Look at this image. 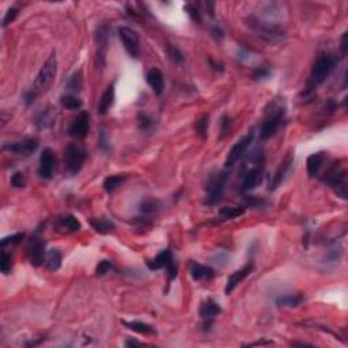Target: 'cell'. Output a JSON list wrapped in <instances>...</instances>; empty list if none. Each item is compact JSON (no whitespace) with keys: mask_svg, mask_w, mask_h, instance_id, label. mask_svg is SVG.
Instances as JSON below:
<instances>
[{"mask_svg":"<svg viewBox=\"0 0 348 348\" xmlns=\"http://www.w3.org/2000/svg\"><path fill=\"white\" fill-rule=\"evenodd\" d=\"M336 63H338V59H336V56L331 55V53H323V55H320L317 57V60L313 64L310 77L307 79L306 88L303 90V95L305 97L312 95L313 92L317 90V87L327 81L328 77L335 70Z\"/></svg>","mask_w":348,"mask_h":348,"instance_id":"1","label":"cell"},{"mask_svg":"<svg viewBox=\"0 0 348 348\" xmlns=\"http://www.w3.org/2000/svg\"><path fill=\"white\" fill-rule=\"evenodd\" d=\"M252 168L246 170L242 184H241V192H251L256 189L257 186H260L264 181L265 170H264V155L262 151H255L252 154L251 158Z\"/></svg>","mask_w":348,"mask_h":348,"instance_id":"2","label":"cell"},{"mask_svg":"<svg viewBox=\"0 0 348 348\" xmlns=\"http://www.w3.org/2000/svg\"><path fill=\"white\" fill-rule=\"evenodd\" d=\"M286 117V108L280 103L275 101L271 103V108L266 109L265 118L262 121V125L260 128V139L266 140L275 136L277 129L280 128L283 120Z\"/></svg>","mask_w":348,"mask_h":348,"instance_id":"3","label":"cell"},{"mask_svg":"<svg viewBox=\"0 0 348 348\" xmlns=\"http://www.w3.org/2000/svg\"><path fill=\"white\" fill-rule=\"evenodd\" d=\"M248 25H249L252 30L256 31L257 36L268 42H280L286 36V33L280 26L261 21V19L255 18V16H251L248 19Z\"/></svg>","mask_w":348,"mask_h":348,"instance_id":"4","label":"cell"},{"mask_svg":"<svg viewBox=\"0 0 348 348\" xmlns=\"http://www.w3.org/2000/svg\"><path fill=\"white\" fill-rule=\"evenodd\" d=\"M227 179H229V174L226 172H220V173L214 174L212 177H210L207 186H205L204 204L215 205L222 201Z\"/></svg>","mask_w":348,"mask_h":348,"instance_id":"5","label":"cell"},{"mask_svg":"<svg viewBox=\"0 0 348 348\" xmlns=\"http://www.w3.org/2000/svg\"><path fill=\"white\" fill-rule=\"evenodd\" d=\"M324 181L335 190L336 195L340 196L342 199L347 200V172L340 165L335 162L328 169L327 174L324 177Z\"/></svg>","mask_w":348,"mask_h":348,"instance_id":"6","label":"cell"},{"mask_svg":"<svg viewBox=\"0 0 348 348\" xmlns=\"http://www.w3.org/2000/svg\"><path fill=\"white\" fill-rule=\"evenodd\" d=\"M57 74V57L56 52H52V55L48 57V60L44 63V66L41 67V70L38 72V75L36 78V82L33 88L37 92L45 91L48 87L51 86L52 82L55 81Z\"/></svg>","mask_w":348,"mask_h":348,"instance_id":"7","label":"cell"},{"mask_svg":"<svg viewBox=\"0 0 348 348\" xmlns=\"http://www.w3.org/2000/svg\"><path fill=\"white\" fill-rule=\"evenodd\" d=\"M86 161V151L78 144H68L64 151V166L71 175H77L82 170Z\"/></svg>","mask_w":348,"mask_h":348,"instance_id":"8","label":"cell"},{"mask_svg":"<svg viewBox=\"0 0 348 348\" xmlns=\"http://www.w3.org/2000/svg\"><path fill=\"white\" fill-rule=\"evenodd\" d=\"M26 255H27V259L33 266H41L45 262V241L38 233H34L31 236L30 241L27 244Z\"/></svg>","mask_w":348,"mask_h":348,"instance_id":"9","label":"cell"},{"mask_svg":"<svg viewBox=\"0 0 348 348\" xmlns=\"http://www.w3.org/2000/svg\"><path fill=\"white\" fill-rule=\"evenodd\" d=\"M109 38H110V22H102L95 30V42H97V62L98 66L103 68L106 63Z\"/></svg>","mask_w":348,"mask_h":348,"instance_id":"10","label":"cell"},{"mask_svg":"<svg viewBox=\"0 0 348 348\" xmlns=\"http://www.w3.org/2000/svg\"><path fill=\"white\" fill-rule=\"evenodd\" d=\"M253 139H255V132L251 131V132L246 133L245 136H242V138L231 147V150L229 151V154H227V158H226V168H233V166L248 153V150L251 147Z\"/></svg>","mask_w":348,"mask_h":348,"instance_id":"11","label":"cell"},{"mask_svg":"<svg viewBox=\"0 0 348 348\" xmlns=\"http://www.w3.org/2000/svg\"><path fill=\"white\" fill-rule=\"evenodd\" d=\"M118 36L121 38L124 49L127 51L129 56L138 59L140 55V40H139L138 33L131 27L121 26V27H118Z\"/></svg>","mask_w":348,"mask_h":348,"instance_id":"12","label":"cell"},{"mask_svg":"<svg viewBox=\"0 0 348 348\" xmlns=\"http://www.w3.org/2000/svg\"><path fill=\"white\" fill-rule=\"evenodd\" d=\"M40 146L38 139L34 136H26L22 140H18L15 143H8L3 146V150H7L12 154L16 155H22V157H30L31 154H34Z\"/></svg>","mask_w":348,"mask_h":348,"instance_id":"13","label":"cell"},{"mask_svg":"<svg viewBox=\"0 0 348 348\" xmlns=\"http://www.w3.org/2000/svg\"><path fill=\"white\" fill-rule=\"evenodd\" d=\"M81 222L72 215V214H62L55 218L53 220V230L59 233V234H72L81 230Z\"/></svg>","mask_w":348,"mask_h":348,"instance_id":"14","label":"cell"},{"mask_svg":"<svg viewBox=\"0 0 348 348\" xmlns=\"http://www.w3.org/2000/svg\"><path fill=\"white\" fill-rule=\"evenodd\" d=\"M90 131V114L87 112H81L77 117L72 118L68 127V133L74 139H85Z\"/></svg>","mask_w":348,"mask_h":348,"instance_id":"15","label":"cell"},{"mask_svg":"<svg viewBox=\"0 0 348 348\" xmlns=\"http://www.w3.org/2000/svg\"><path fill=\"white\" fill-rule=\"evenodd\" d=\"M220 313H222V307L219 306V303L215 302L211 298H208L207 301L200 305L199 314L204 323V329H210L211 324L214 323V320L219 316Z\"/></svg>","mask_w":348,"mask_h":348,"instance_id":"16","label":"cell"},{"mask_svg":"<svg viewBox=\"0 0 348 348\" xmlns=\"http://www.w3.org/2000/svg\"><path fill=\"white\" fill-rule=\"evenodd\" d=\"M292 164H294V155H292V153H288L286 155V158L282 161V164L279 165L275 174H273V178H272L271 185H269V190L277 189L284 182L287 174L291 170Z\"/></svg>","mask_w":348,"mask_h":348,"instance_id":"17","label":"cell"},{"mask_svg":"<svg viewBox=\"0 0 348 348\" xmlns=\"http://www.w3.org/2000/svg\"><path fill=\"white\" fill-rule=\"evenodd\" d=\"M253 268H255L253 262H248L244 268H241V269H238V271L233 272L230 276L227 277V282H226V287H225L226 294L229 295V294H231V292L234 291V290H236V287L238 286L240 283L244 282L246 277L251 275L252 271H253Z\"/></svg>","mask_w":348,"mask_h":348,"instance_id":"18","label":"cell"},{"mask_svg":"<svg viewBox=\"0 0 348 348\" xmlns=\"http://www.w3.org/2000/svg\"><path fill=\"white\" fill-rule=\"evenodd\" d=\"M55 170V154L51 149H44L40 157L38 174L44 179H51Z\"/></svg>","mask_w":348,"mask_h":348,"instance_id":"19","label":"cell"},{"mask_svg":"<svg viewBox=\"0 0 348 348\" xmlns=\"http://www.w3.org/2000/svg\"><path fill=\"white\" fill-rule=\"evenodd\" d=\"M327 158L328 154L325 151H318V153L309 155L306 161L307 174L310 177H317L320 172H321V169H323L324 164L327 162Z\"/></svg>","mask_w":348,"mask_h":348,"instance_id":"20","label":"cell"},{"mask_svg":"<svg viewBox=\"0 0 348 348\" xmlns=\"http://www.w3.org/2000/svg\"><path fill=\"white\" fill-rule=\"evenodd\" d=\"M146 81L149 83V86L153 88V91L157 95H161L164 92L165 88V79L164 74L159 71L158 68H151L147 75H146Z\"/></svg>","mask_w":348,"mask_h":348,"instance_id":"21","label":"cell"},{"mask_svg":"<svg viewBox=\"0 0 348 348\" xmlns=\"http://www.w3.org/2000/svg\"><path fill=\"white\" fill-rule=\"evenodd\" d=\"M114 98H116V94H114V83H110L106 90L102 92V95L99 98V103H98V113L101 116H105L106 113L112 109L113 103H114Z\"/></svg>","mask_w":348,"mask_h":348,"instance_id":"22","label":"cell"},{"mask_svg":"<svg viewBox=\"0 0 348 348\" xmlns=\"http://www.w3.org/2000/svg\"><path fill=\"white\" fill-rule=\"evenodd\" d=\"M190 275L193 277V280H208L215 276L216 272L214 268H211L210 265H203L200 262H192L190 265Z\"/></svg>","mask_w":348,"mask_h":348,"instance_id":"23","label":"cell"},{"mask_svg":"<svg viewBox=\"0 0 348 348\" xmlns=\"http://www.w3.org/2000/svg\"><path fill=\"white\" fill-rule=\"evenodd\" d=\"M172 260H173V255H172L170 249H165V251L159 252L153 260H149L146 264H147L149 269H151V271H159L162 268H166Z\"/></svg>","mask_w":348,"mask_h":348,"instance_id":"24","label":"cell"},{"mask_svg":"<svg viewBox=\"0 0 348 348\" xmlns=\"http://www.w3.org/2000/svg\"><path fill=\"white\" fill-rule=\"evenodd\" d=\"M90 225L98 234H103V236L109 234V233H113L114 229H116V226H114L112 220L105 219V218H92V219H90Z\"/></svg>","mask_w":348,"mask_h":348,"instance_id":"25","label":"cell"},{"mask_svg":"<svg viewBox=\"0 0 348 348\" xmlns=\"http://www.w3.org/2000/svg\"><path fill=\"white\" fill-rule=\"evenodd\" d=\"M63 261V255L62 252L59 249H51L49 252H46L45 257V265L49 271L55 272L57 269H60Z\"/></svg>","mask_w":348,"mask_h":348,"instance_id":"26","label":"cell"},{"mask_svg":"<svg viewBox=\"0 0 348 348\" xmlns=\"http://www.w3.org/2000/svg\"><path fill=\"white\" fill-rule=\"evenodd\" d=\"M302 294H287V295H282L276 299L277 307H297L303 302Z\"/></svg>","mask_w":348,"mask_h":348,"instance_id":"27","label":"cell"},{"mask_svg":"<svg viewBox=\"0 0 348 348\" xmlns=\"http://www.w3.org/2000/svg\"><path fill=\"white\" fill-rule=\"evenodd\" d=\"M162 210V203L158 199H146L139 205V211L143 215H154Z\"/></svg>","mask_w":348,"mask_h":348,"instance_id":"28","label":"cell"},{"mask_svg":"<svg viewBox=\"0 0 348 348\" xmlns=\"http://www.w3.org/2000/svg\"><path fill=\"white\" fill-rule=\"evenodd\" d=\"M245 214V207H222L218 212V220H229Z\"/></svg>","mask_w":348,"mask_h":348,"instance_id":"29","label":"cell"},{"mask_svg":"<svg viewBox=\"0 0 348 348\" xmlns=\"http://www.w3.org/2000/svg\"><path fill=\"white\" fill-rule=\"evenodd\" d=\"M83 86V78H82V71H75L72 74L71 77L68 78L67 81V90L71 92V94H77L82 90Z\"/></svg>","mask_w":348,"mask_h":348,"instance_id":"30","label":"cell"},{"mask_svg":"<svg viewBox=\"0 0 348 348\" xmlns=\"http://www.w3.org/2000/svg\"><path fill=\"white\" fill-rule=\"evenodd\" d=\"M127 179V175L125 174H114V175H109L103 181V189L112 193L113 190H116L120 186L123 185V182Z\"/></svg>","mask_w":348,"mask_h":348,"instance_id":"31","label":"cell"},{"mask_svg":"<svg viewBox=\"0 0 348 348\" xmlns=\"http://www.w3.org/2000/svg\"><path fill=\"white\" fill-rule=\"evenodd\" d=\"M60 103L64 109H68V110H78L83 106V102L81 98H78L77 95L74 94H67V95H63L60 98Z\"/></svg>","mask_w":348,"mask_h":348,"instance_id":"32","label":"cell"},{"mask_svg":"<svg viewBox=\"0 0 348 348\" xmlns=\"http://www.w3.org/2000/svg\"><path fill=\"white\" fill-rule=\"evenodd\" d=\"M123 324L128 328V329L139 333V335H154V333H155V331H154V328L151 327V325L142 323V321H131V323H125V321H124Z\"/></svg>","mask_w":348,"mask_h":348,"instance_id":"33","label":"cell"},{"mask_svg":"<svg viewBox=\"0 0 348 348\" xmlns=\"http://www.w3.org/2000/svg\"><path fill=\"white\" fill-rule=\"evenodd\" d=\"M208 125H210V117H208V114H201V116L196 120V133H197L201 139H207V136H208Z\"/></svg>","mask_w":348,"mask_h":348,"instance_id":"34","label":"cell"},{"mask_svg":"<svg viewBox=\"0 0 348 348\" xmlns=\"http://www.w3.org/2000/svg\"><path fill=\"white\" fill-rule=\"evenodd\" d=\"M53 123H55V116L49 109H46L45 112L40 113V116L36 120V125L38 128H48Z\"/></svg>","mask_w":348,"mask_h":348,"instance_id":"35","label":"cell"},{"mask_svg":"<svg viewBox=\"0 0 348 348\" xmlns=\"http://www.w3.org/2000/svg\"><path fill=\"white\" fill-rule=\"evenodd\" d=\"M138 128L142 132H149L154 128V120L146 113H139L138 114Z\"/></svg>","mask_w":348,"mask_h":348,"instance_id":"36","label":"cell"},{"mask_svg":"<svg viewBox=\"0 0 348 348\" xmlns=\"http://www.w3.org/2000/svg\"><path fill=\"white\" fill-rule=\"evenodd\" d=\"M233 129V120L229 114H223L220 118V135L219 139H225L230 135Z\"/></svg>","mask_w":348,"mask_h":348,"instance_id":"37","label":"cell"},{"mask_svg":"<svg viewBox=\"0 0 348 348\" xmlns=\"http://www.w3.org/2000/svg\"><path fill=\"white\" fill-rule=\"evenodd\" d=\"M12 269V257L10 253H7L5 251L1 252V257H0V271L3 272L4 275L10 273Z\"/></svg>","mask_w":348,"mask_h":348,"instance_id":"38","label":"cell"},{"mask_svg":"<svg viewBox=\"0 0 348 348\" xmlns=\"http://www.w3.org/2000/svg\"><path fill=\"white\" fill-rule=\"evenodd\" d=\"M166 51H168V55H169V57L173 60L174 63H177V64H182L185 60V56L182 52L179 51L177 46L172 45V44H169L168 45V48H166Z\"/></svg>","mask_w":348,"mask_h":348,"instance_id":"39","label":"cell"},{"mask_svg":"<svg viewBox=\"0 0 348 348\" xmlns=\"http://www.w3.org/2000/svg\"><path fill=\"white\" fill-rule=\"evenodd\" d=\"M185 12L190 16V19L197 23V25H201V14H200V10L197 8V5L192 4V3H188V4L184 5Z\"/></svg>","mask_w":348,"mask_h":348,"instance_id":"40","label":"cell"},{"mask_svg":"<svg viewBox=\"0 0 348 348\" xmlns=\"http://www.w3.org/2000/svg\"><path fill=\"white\" fill-rule=\"evenodd\" d=\"M269 77H271V70L265 66L257 67L256 70L252 72V79H255V81H264Z\"/></svg>","mask_w":348,"mask_h":348,"instance_id":"41","label":"cell"},{"mask_svg":"<svg viewBox=\"0 0 348 348\" xmlns=\"http://www.w3.org/2000/svg\"><path fill=\"white\" fill-rule=\"evenodd\" d=\"M11 186H14L16 189H21L26 186V175L22 172H16L12 174V177L10 179Z\"/></svg>","mask_w":348,"mask_h":348,"instance_id":"42","label":"cell"},{"mask_svg":"<svg viewBox=\"0 0 348 348\" xmlns=\"http://www.w3.org/2000/svg\"><path fill=\"white\" fill-rule=\"evenodd\" d=\"M18 14H19V8L18 7H10L8 10H7V12H5L4 18H3V27H7L8 25H11L12 22L15 21V18L18 16Z\"/></svg>","mask_w":348,"mask_h":348,"instance_id":"43","label":"cell"},{"mask_svg":"<svg viewBox=\"0 0 348 348\" xmlns=\"http://www.w3.org/2000/svg\"><path fill=\"white\" fill-rule=\"evenodd\" d=\"M25 238V233H16L14 236L4 237L1 240V246L5 248L7 245H18L19 242H22V240Z\"/></svg>","mask_w":348,"mask_h":348,"instance_id":"44","label":"cell"},{"mask_svg":"<svg viewBox=\"0 0 348 348\" xmlns=\"http://www.w3.org/2000/svg\"><path fill=\"white\" fill-rule=\"evenodd\" d=\"M113 269V262L110 260H102L99 264L97 265V268H95V275L97 276H103V275H106L109 271H112Z\"/></svg>","mask_w":348,"mask_h":348,"instance_id":"45","label":"cell"},{"mask_svg":"<svg viewBox=\"0 0 348 348\" xmlns=\"http://www.w3.org/2000/svg\"><path fill=\"white\" fill-rule=\"evenodd\" d=\"M245 204L246 207H252V208H260L266 204V201L264 199L256 197V196H245Z\"/></svg>","mask_w":348,"mask_h":348,"instance_id":"46","label":"cell"},{"mask_svg":"<svg viewBox=\"0 0 348 348\" xmlns=\"http://www.w3.org/2000/svg\"><path fill=\"white\" fill-rule=\"evenodd\" d=\"M166 268H168V284H170V282L174 280L177 277V273H178V264H177V261L174 260V257Z\"/></svg>","mask_w":348,"mask_h":348,"instance_id":"47","label":"cell"},{"mask_svg":"<svg viewBox=\"0 0 348 348\" xmlns=\"http://www.w3.org/2000/svg\"><path fill=\"white\" fill-rule=\"evenodd\" d=\"M98 146L102 151H108L109 150V136L106 133V129H101L99 138H98Z\"/></svg>","mask_w":348,"mask_h":348,"instance_id":"48","label":"cell"},{"mask_svg":"<svg viewBox=\"0 0 348 348\" xmlns=\"http://www.w3.org/2000/svg\"><path fill=\"white\" fill-rule=\"evenodd\" d=\"M38 95V92L34 90V88H30V90H26L23 94H22V101L26 103V105H31V103L36 101V97Z\"/></svg>","mask_w":348,"mask_h":348,"instance_id":"49","label":"cell"},{"mask_svg":"<svg viewBox=\"0 0 348 348\" xmlns=\"http://www.w3.org/2000/svg\"><path fill=\"white\" fill-rule=\"evenodd\" d=\"M210 66L211 68L214 70L215 72H218V74H222V72L225 71V66H223V63L219 62V60H214L212 57H210Z\"/></svg>","mask_w":348,"mask_h":348,"instance_id":"50","label":"cell"},{"mask_svg":"<svg viewBox=\"0 0 348 348\" xmlns=\"http://www.w3.org/2000/svg\"><path fill=\"white\" fill-rule=\"evenodd\" d=\"M347 38H348V33L346 31V33H343L342 40H340V53H342V56L343 57L347 55V46H348Z\"/></svg>","mask_w":348,"mask_h":348,"instance_id":"51","label":"cell"},{"mask_svg":"<svg viewBox=\"0 0 348 348\" xmlns=\"http://www.w3.org/2000/svg\"><path fill=\"white\" fill-rule=\"evenodd\" d=\"M211 31H212V36H214V38H215L216 41H222V40H223V37H225V33H223V30L220 29L219 26H218V25L212 26V29H211Z\"/></svg>","mask_w":348,"mask_h":348,"instance_id":"52","label":"cell"},{"mask_svg":"<svg viewBox=\"0 0 348 348\" xmlns=\"http://www.w3.org/2000/svg\"><path fill=\"white\" fill-rule=\"evenodd\" d=\"M124 346L125 347H143L144 344L140 343V342H138V340H135V339H127L125 342H124Z\"/></svg>","mask_w":348,"mask_h":348,"instance_id":"53","label":"cell"},{"mask_svg":"<svg viewBox=\"0 0 348 348\" xmlns=\"http://www.w3.org/2000/svg\"><path fill=\"white\" fill-rule=\"evenodd\" d=\"M264 346V344H273L272 342H257V343H252L249 344V347H253V346Z\"/></svg>","mask_w":348,"mask_h":348,"instance_id":"54","label":"cell"},{"mask_svg":"<svg viewBox=\"0 0 348 348\" xmlns=\"http://www.w3.org/2000/svg\"><path fill=\"white\" fill-rule=\"evenodd\" d=\"M292 346H302V347H312V344L309 343H299V342H294V343H291Z\"/></svg>","mask_w":348,"mask_h":348,"instance_id":"55","label":"cell"}]
</instances>
